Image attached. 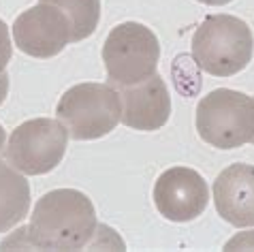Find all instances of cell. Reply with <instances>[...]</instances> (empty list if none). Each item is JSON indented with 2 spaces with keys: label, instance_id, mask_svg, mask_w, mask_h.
Here are the masks:
<instances>
[{
  "label": "cell",
  "instance_id": "13",
  "mask_svg": "<svg viewBox=\"0 0 254 252\" xmlns=\"http://www.w3.org/2000/svg\"><path fill=\"white\" fill-rule=\"evenodd\" d=\"M11 54H13V45H11V37H9V26L0 19V75L4 73L6 64H9Z\"/></svg>",
  "mask_w": 254,
  "mask_h": 252
},
{
  "label": "cell",
  "instance_id": "2",
  "mask_svg": "<svg viewBox=\"0 0 254 252\" xmlns=\"http://www.w3.org/2000/svg\"><path fill=\"white\" fill-rule=\"evenodd\" d=\"M252 30L235 15H209L192 37V58L196 66L214 77L242 73L252 60Z\"/></svg>",
  "mask_w": 254,
  "mask_h": 252
},
{
  "label": "cell",
  "instance_id": "16",
  "mask_svg": "<svg viewBox=\"0 0 254 252\" xmlns=\"http://www.w3.org/2000/svg\"><path fill=\"white\" fill-rule=\"evenodd\" d=\"M4 141H6V132L2 128V124H0V152L4 150Z\"/></svg>",
  "mask_w": 254,
  "mask_h": 252
},
{
  "label": "cell",
  "instance_id": "9",
  "mask_svg": "<svg viewBox=\"0 0 254 252\" xmlns=\"http://www.w3.org/2000/svg\"><path fill=\"white\" fill-rule=\"evenodd\" d=\"M111 86V83H109ZM118 90L122 114L120 122L128 128L152 132L167 124L171 116V96L160 79V75H152L145 81L132 86H114Z\"/></svg>",
  "mask_w": 254,
  "mask_h": 252
},
{
  "label": "cell",
  "instance_id": "3",
  "mask_svg": "<svg viewBox=\"0 0 254 252\" xmlns=\"http://www.w3.org/2000/svg\"><path fill=\"white\" fill-rule=\"evenodd\" d=\"M122 105L109 83H77L60 96L56 116L70 139L92 141L109 135L120 122Z\"/></svg>",
  "mask_w": 254,
  "mask_h": 252
},
{
  "label": "cell",
  "instance_id": "12",
  "mask_svg": "<svg viewBox=\"0 0 254 252\" xmlns=\"http://www.w3.org/2000/svg\"><path fill=\"white\" fill-rule=\"evenodd\" d=\"M52 4L66 15L70 24V43L92 37L101 19V0H39Z\"/></svg>",
  "mask_w": 254,
  "mask_h": 252
},
{
  "label": "cell",
  "instance_id": "14",
  "mask_svg": "<svg viewBox=\"0 0 254 252\" xmlns=\"http://www.w3.org/2000/svg\"><path fill=\"white\" fill-rule=\"evenodd\" d=\"M6 94H9V75L2 73V75H0V105L4 103Z\"/></svg>",
  "mask_w": 254,
  "mask_h": 252
},
{
  "label": "cell",
  "instance_id": "6",
  "mask_svg": "<svg viewBox=\"0 0 254 252\" xmlns=\"http://www.w3.org/2000/svg\"><path fill=\"white\" fill-rule=\"evenodd\" d=\"M68 148V132L60 120L34 118L11 132L4 156L24 176H43L60 165Z\"/></svg>",
  "mask_w": 254,
  "mask_h": 252
},
{
  "label": "cell",
  "instance_id": "5",
  "mask_svg": "<svg viewBox=\"0 0 254 252\" xmlns=\"http://www.w3.org/2000/svg\"><path fill=\"white\" fill-rule=\"evenodd\" d=\"M160 58L158 37L137 22L118 24L103 45V62L111 86H132L156 75Z\"/></svg>",
  "mask_w": 254,
  "mask_h": 252
},
{
  "label": "cell",
  "instance_id": "15",
  "mask_svg": "<svg viewBox=\"0 0 254 252\" xmlns=\"http://www.w3.org/2000/svg\"><path fill=\"white\" fill-rule=\"evenodd\" d=\"M196 2H203V4H209V6H222V4L233 2V0H196Z\"/></svg>",
  "mask_w": 254,
  "mask_h": 252
},
{
  "label": "cell",
  "instance_id": "11",
  "mask_svg": "<svg viewBox=\"0 0 254 252\" xmlns=\"http://www.w3.org/2000/svg\"><path fill=\"white\" fill-rule=\"evenodd\" d=\"M30 212V184L22 171L0 160V233H6Z\"/></svg>",
  "mask_w": 254,
  "mask_h": 252
},
{
  "label": "cell",
  "instance_id": "4",
  "mask_svg": "<svg viewBox=\"0 0 254 252\" xmlns=\"http://www.w3.org/2000/svg\"><path fill=\"white\" fill-rule=\"evenodd\" d=\"M196 132L218 150H233L254 137V99L229 88H218L196 105Z\"/></svg>",
  "mask_w": 254,
  "mask_h": 252
},
{
  "label": "cell",
  "instance_id": "17",
  "mask_svg": "<svg viewBox=\"0 0 254 252\" xmlns=\"http://www.w3.org/2000/svg\"><path fill=\"white\" fill-rule=\"evenodd\" d=\"M250 143H254V137H252V141H250Z\"/></svg>",
  "mask_w": 254,
  "mask_h": 252
},
{
  "label": "cell",
  "instance_id": "1",
  "mask_svg": "<svg viewBox=\"0 0 254 252\" xmlns=\"http://www.w3.org/2000/svg\"><path fill=\"white\" fill-rule=\"evenodd\" d=\"M96 212L75 188H56L37 201L28 237L39 250H81L96 235Z\"/></svg>",
  "mask_w": 254,
  "mask_h": 252
},
{
  "label": "cell",
  "instance_id": "8",
  "mask_svg": "<svg viewBox=\"0 0 254 252\" xmlns=\"http://www.w3.org/2000/svg\"><path fill=\"white\" fill-rule=\"evenodd\" d=\"M13 39L19 52L32 58H52L70 43V24L60 9L39 2L15 19Z\"/></svg>",
  "mask_w": 254,
  "mask_h": 252
},
{
  "label": "cell",
  "instance_id": "7",
  "mask_svg": "<svg viewBox=\"0 0 254 252\" xmlns=\"http://www.w3.org/2000/svg\"><path fill=\"white\" fill-rule=\"evenodd\" d=\"M154 205L171 222L194 220L209 205L207 182L194 169L171 167L162 171L154 184Z\"/></svg>",
  "mask_w": 254,
  "mask_h": 252
},
{
  "label": "cell",
  "instance_id": "10",
  "mask_svg": "<svg viewBox=\"0 0 254 252\" xmlns=\"http://www.w3.org/2000/svg\"><path fill=\"white\" fill-rule=\"evenodd\" d=\"M214 205L233 227H254V165L235 163L218 173L211 186Z\"/></svg>",
  "mask_w": 254,
  "mask_h": 252
}]
</instances>
